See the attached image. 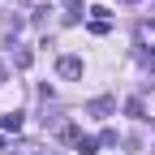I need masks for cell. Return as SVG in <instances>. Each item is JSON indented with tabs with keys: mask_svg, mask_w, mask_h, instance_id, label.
Instances as JSON below:
<instances>
[{
	"mask_svg": "<svg viewBox=\"0 0 155 155\" xmlns=\"http://www.w3.org/2000/svg\"><path fill=\"white\" fill-rule=\"evenodd\" d=\"M112 112H116V99H112V95H99V99L86 104V116H112Z\"/></svg>",
	"mask_w": 155,
	"mask_h": 155,
	"instance_id": "6da1fadb",
	"label": "cell"
},
{
	"mask_svg": "<svg viewBox=\"0 0 155 155\" xmlns=\"http://www.w3.org/2000/svg\"><path fill=\"white\" fill-rule=\"evenodd\" d=\"M56 73L61 78H82V61H78V56H61V61H56Z\"/></svg>",
	"mask_w": 155,
	"mask_h": 155,
	"instance_id": "7a4b0ae2",
	"label": "cell"
},
{
	"mask_svg": "<svg viewBox=\"0 0 155 155\" xmlns=\"http://www.w3.org/2000/svg\"><path fill=\"white\" fill-rule=\"evenodd\" d=\"M22 121H26L22 112H5V116H0V125H5L9 134H17V129H22Z\"/></svg>",
	"mask_w": 155,
	"mask_h": 155,
	"instance_id": "3957f363",
	"label": "cell"
},
{
	"mask_svg": "<svg viewBox=\"0 0 155 155\" xmlns=\"http://www.w3.org/2000/svg\"><path fill=\"white\" fill-rule=\"evenodd\" d=\"M30 61H35L30 48H17V52H13V65H17V69H30Z\"/></svg>",
	"mask_w": 155,
	"mask_h": 155,
	"instance_id": "277c9868",
	"label": "cell"
},
{
	"mask_svg": "<svg viewBox=\"0 0 155 155\" xmlns=\"http://www.w3.org/2000/svg\"><path fill=\"white\" fill-rule=\"evenodd\" d=\"M78 151H82V155H95V151H99V138H78Z\"/></svg>",
	"mask_w": 155,
	"mask_h": 155,
	"instance_id": "5b68a950",
	"label": "cell"
},
{
	"mask_svg": "<svg viewBox=\"0 0 155 155\" xmlns=\"http://www.w3.org/2000/svg\"><path fill=\"white\" fill-rule=\"evenodd\" d=\"M125 112L134 116V121H147V116H142V99H129V104H125Z\"/></svg>",
	"mask_w": 155,
	"mask_h": 155,
	"instance_id": "8992f818",
	"label": "cell"
},
{
	"mask_svg": "<svg viewBox=\"0 0 155 155\" xmlns=\"http://www.w3.org/2000/svg\"><path fill=\"white\" fill-rule=\"evenodd\" d=\"M116 142H121V134H116V129H104V134H99V147H116Z\"/></svg>",
	"mask_w": 155,
	"mask_h": 155,
	"instance_id": "52a82bcc",
	"label": "cell"
},
{
	"mask_svg": "<svg viewBox=\"0 0 155 155\" xmlns=\"http://www.w3.org/2000/svg\"><path fill=\"white\" fill-rule=\"evenodd\" d=\"M0 86H5V65H0Z\"/></svg>",
	"mask_w": 155,
	"mask_h": 155,
	"instance_id": "ba28073f",
	"label": "cell"
},
{
	"mask_svg": "<svg viewBox=\"0 0 155 155\" xmlns=\"http://www.w3.org/2000/svg\"><path fill=\"white\" fill-rule=\"evenodd\" d=\"M151 155H155V147H151Z\"/></svg>",
	"mask_w": 155,
	"mask_h": 155,
	"instance_id": "9c48e42d",
	"label": "cell"
},
{
	"mask_svg": "<svg viewBox=\"0 0 155 155\" xmlns=\"http://www.w3.org/2000/svg\"><path fill=\"white\" fill-rule=\"evenodd\" d=\"M134 5H138V0H134Z\"/></svg>",
	"mask_w": 155,
	"mask_h": 155,
	"instance_id": "30bf717a",
	"label": "cell"
}]
</instances>
